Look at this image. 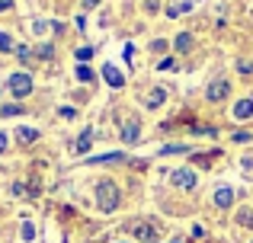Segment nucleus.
I'll return each mask as SVG.
<instances>
[{
	"mask_svg": "<svg viewBox=\"0 0 253 243\" xmlns=\"http://www.w3.org/2000/svg\"><path fill=\"white\" fill-rule=\"evenodd\" d=\"M0 150H6V135L0 131Z\"/></svg>",
	"mask_w": 253,
	"mask_h": 243,
	"instance_id": "obj_31",
	"label": "nucleus"
},
{
	"mask_svg": "<svg viewBox=\"0 0 253 243\" xmlns=\"http://www.w3.org/2000/svg\"><path fill=\"white\" fill-rule=\"evenodd\" d=\"M23 240H36V227H32L29 221L23 224Z\"/></svg>",
	"mask_w": 253,
	"mask_h": 243,
	"instance_id": "obj_21",
	"label": "nucleus"
},
{
	"mask_svg": "<svg viewBox=\"0 0 253 243\" xmlns=\"http://www.w3.org/2000/svg\"><path fill=\"white\" fill-rule=\"evenodd\" d=\"M93 58V48L90 45H84V48H77V64H86Z\"/></svg>",
	"mask_w": 253,
	"mask_h": 243,
	"instance_id": "obj_17",
	"label": "nucleus"
},
{
	"mask_svg": "<svg viewBox=\"0 0 253 243\" xmlns=\"http://www.w3.org/2000/svg\"><path fill=\"white\" fill-rule=\"evenodd\" d=\"M170 179H173V186H179V189H192L196 186V173H192V170H176Z\"/></svg>",
	"mask_w": 253,
	"mask_h": 243,
	"instance_id": "obj_5",
	"label": "nucleus"
},
{
	"mask_svg": "<svg viewBox=\"0 0 253 243\" xmlns=\"http://www.w3.org/2000/svg\"><path fill=\"white\" fill-rule=\"evenodd\" d=\"M234 119H253V100H241L234 106Z\"/></svg>",
	"mask_w": 253,
	"mask_h": 243,
	"instance_id": "obj_10",
	"label": "nucleus"
},
{
	"mask_svg": "<svg viewBox=\"0 0 253 243\" xmlns=\"http://www.w3.org/2000/svg\"><path fill=\"white\" fill-rule=\"evenodd\" d=\"M131 234H135L141 243H157V237H161L157 227L151 224V221H138V224H131Z\"/></svg>",
	"mask_w": 253,
	"mask_h": 243,
	"instance_id": "obj_3",
	"label": "nucleus"
},
{
	"mask_svg": "<svg viewBox=\"0 0 253 243\" xmlns=\"http://www.w3.org/2000/svg\"><path fill=\"white\" fill-rule=\"evenodd\" d=\"M10 93L16 96V100L29 96V93H32V77L23 74V70H19V74H13V77H10Z\"/></svg>",
	"mask_w": 253,
	"mask_h": 243,
	"instance_id": "obj_2",
	"label": "nucleus"
},
{
	"mask_svg": "<svg viewBox=\"0 0 253 243\" xmlns=\"http://www.w3.org/2000/svg\"><path fill=\"white\" fill-rule=\"evenodd\" d=\"M96 202H99L103 211H116V208H119V189H116L112 179H103L96 186Z\"/></svg>",
	"mask_w": 253,
	"mask_h": 243,
	"instance_id": "obj_1",
	"label": "nucleus"
},
{
	"mask_svg": "<svg viewBox=\"0 0 253 243\" xmlns=\"http://www.w3.org/2000/svg\"><path fill=\"white\" fill-rule=\"evenodd\" d=\"M3 115H23V106H16V103H10V106H3Z\"/></svg>",
	"mask_w": 253,
	"mask_h": 243,
	"instance_id": "obj_22",
	"label": "nucleus"
},
{
	"mask_svg": "<svg viewBox=\"0 0 253 243\" xmlns=\"http://www.w3.org/2000/svg\"><path fill=\"white\" fill-rule=\"evenodd\" d=\"M228 93H231V83H228V80H215V83H211L209 90H205V96H209V103H221V100H224Z\"/></svg>",
	"mask_w": 253,
	"mask_h": 243,
	"instance_id": "obj_4",
	"label": "nucleus"
},
{
	"mask_svg": "<svg viewBox=\"0 0 253 243\" xmlns=\"http://www.w3.org/2000/svg\"><path fill=\"white\" fill-rule=\"evenodd\" d=\"M192 45H196V38H192L189 32H179V35L173 38V48H176L179 55H186V51H192Z\"/></svg>",
	"mask_w": 253,
	"mask_h": 243,
	"instance_id": "obj_8",
	"label": "nucleus"
},
{
	"mask_svg": "<svg viewBox=\"0 0 253 243\" xmlns=\"http://www.w3.org/2000/svg\"><path fill=\"white\" fill-rule=\"evenodd\" d=\"M10 3H13V0H0V13H3V10H10Z\"/></svg>",
	"mask_w": 253,
	"mask_h": 243,
	"instance_id": "obj_30",
	"label": "nucleus"
},
{
	"mask_svg": "<svg viewBox=\"0 0 253 243\" xmlns=\"http://www.w3.org/2000/svg\"><path fill=\"white\" fill-rule=\"evenodd\" d=\"M103 77H106V83H109L112 90H119V87H122V83H125V77L119 74V70L112 68V64H106V68H103Z\"/></svg>",
	"mask_w": 253,
	"mask_h": 243,
	"instance_id": "obj_9",
	"label": "nucleus"
},
{
	"mask_svg": "<svg viewBox=\"0 0 253 243\" xmlns=\"http://www.w3.org/2000/svg\"><path fill=\"white\" fill-rule=\"evenodd\" d=\"M90 144H93V131H86V135L77 138V154H86V150H90Z\"/></svg>",
	"mask_w": 253,
	"mask_h": 243,
	"instance_id": "obj_12",
	"label": "nucleus"
},
{
	"mask_svg": "<svg viewBox=\"0 0 253 243\" xmlns=\"http://www.w3.org/2000/svg\"><path fill=\"white\" fill-rule=\"evenodd\" d=\"M84 6H86V10H93V6H99V0H84Z\"/></svg>",
	"mask_w": 253,
	"mask_h": 243,
	"instance_id": "obj_29",
	"label": "nucleus"
},
{
	"mask_svg": "<svg viewBox=\"0 0 253 243\" xmlns=\"http://www.w3.org/2000/svg\"><path fill=\"white\" fill-rule=\"evenodd\" d=\"M16 58H19V61H29V48H26V45H19V48H16Z\"/></svg>",
	"mask_w": 253,
	"mask_h": 243,
	"instance_id": "obj_24",
	"label": "nucleus"
},
{
	"mask_svg": "<svg viewBox=\"0 0 253 243\" xmlns=\"http://www.w3.org/2000/svg\"><path fill=\"white\" fill-rule=\"evenodd\" d=\"M39 58H45V61H51V58H55V48H51V45H42V48H39Z\"/></svg>",
	"mask_w": 253,
	"mask_h": 243,
	"instance_id": "obj_19",
	"label": "nucleus"
},
{
	"mask_svg": "<svg viewBox=\"0 0 253 243\" xmlns=\"http://www.w3.org/2000/svg\"><path fill=\"white\" fill-rule=\"evenodd\" d=\"M170 243H183V240H179V237H176V240H170Z\"/></svg>",
	"mask_w": 253,
	"mask_h": 243,
	"instance_id": "obj_32",
	"label": "nucleus"
},
{
	"mask_svg": "<svg viewBox=\"0 0 253 243\" xmlns=\"http://www.w3.org/2000/svg\"><path fill=\"white\" fill-rule=\"evenodd\" d=\"M215 205L218 208H231V205H234V189H231V186H221L215 192Z\"/></svg>",
	"mask_w": 253,
	"mask_h": 243,
	"instance_id": "obj_7",
	"label": "nucleus"
},
{
	"mask_svg": "<svg viewBox=\"0 0 253 243\" xmlns=\"http://www.w3.org/2000/svg\"><path fill=\"white\" fill-rule=\"evenodd\" d=\"M77 80H84V83H90V80H93V70L86 68V64H77Z\"/></svg>",
	"mask_w": 253,
	"mask_h": 243,
	"instance_id": "obj_16",
	"label": "nucleus"
},
{
	"mask_svg": "<svg viewBox=\"0 0 253 243\" xmlns=\"http://www.w3.org/2000/svg\"><path fill=\"white\" fill-rule=\"evenodd\" d=\"M19 141H23V144L39 141V131H36V128H19Z\"/></svg>",
	"mask_w": 253,
	"mask_h": 243,
	"instance_id": "obj_14",
	"label": "nucleus"
},
{
	"mask_svg": "<svg viewBox=\"0 0 253 243\" xmlns=\"http://www.w3.org/2000/svg\"><path fill=\"white\" fill-rule=\"evenodd\" d=\"M183 150H189L186 144H167V147H161V154H183Z\"/></svg>",
	"mask_w": 253,
	"mask_h": 243,
	"instance_id": "obj_18",
	"label": "nucleus"
},
{
	"mask_svg": "<svg viewBox=\"0 0 253 243\" xmlns=\"http://www.w3.org/2000/svg\"><path fill=\"white\" fill-rule=\"evenodd\" d=\"M10 48H13V38L6 32H0V51H10Z\"/></svg>",
	"mask_w": 253,
	"mask_h": 243,
	"instance_id": "obj_20",
	"label": "nucleus"
},
{
	"mask_svg": "<svg viewBox=\"0 0 253 243\" xmlns=\"http://www.w3.org/2000/svg\"><path fill=\"white\" fill-rule=\"evenodd\" d=\"M138 138H141V125H138L135 119L125 122V125H122V141H125V144H135Z\"/></svg>",
	"mask_w": 253,
	"mask_h": 243,
	"instance_id": "obj_6",
	"label": "nucleus"
},
{
	"mask_svg": "<svg viewBox=\"0 0 253 243\" xmlns=\"http://www.w3.org/2000/svg\"><path fill=\"white\" fill-rule=\"evenodd\" d=\"M157 6H161V3H157V0H144V10H148V13H154Z\"/></svg>",
	"mask_w": 253,
	"mask_h": 243,
	"instance_id": "obj_26",
	"label": "nucleus"
},
{
	"mask_svg": "<svg viewBox=\"0 0 253 243\" xmlns=\"http://www.w3.org/2000/svg\"><path fill=\"white\" fill-rule=\"evenodd\" d=\"M234 141H241V144H244V141H250V131H237Z\"/></svg>",
	"mask_w": 253,
	"mask_h": 243,
	"instance_id": "obj_27",
	"label": "nucleus"
},
{
	"mask_svg": "<svg viewBox=\"0 0 253 243\" xmlns=\"http://www.w3.org/2000/svg\"><path fill=\"white\" fill-rule=\"evenodd\" d=\"M157 68H161V70H170V68H173V58H164V61L157 64Z\"/></svg>",
	"mask_w": 253,
	"mask_h": 243,
	"instance_id": "obj_28",
	"label": "nucleus"
},
{
	"mask_svg": "<svg viewBox=\"0 0 253 243\" xmlns=\"http://www.w3.org/2000/svg\"><path fill=\"white\" fill-rule=\"evenodd\" d=\"M164 100H167V90H161V87H157V90H151V96H148V106H151V109H157Z\"/></svg>",
	"mask_w": 253,
	"mask_h": 243,
	"instance_id": "obj_11",
	"label": "nucleus"
},
{
	"mask_svg": "<svg viewBox=\"0 0 253 243\" xmlns=\"http://www.w3.org/2000/svg\"><path fill=\"white\" fill-rule=\"evenodd\" d=\"M237 70L241 74H253V61H237Z\"/></svg>",
	"mask_w": 253,
	"mask_h": 243,
	"instance_id": "obj_23",
	"label": "nucleus"
},
{
	"mask_svg": "<svg viewBox=\"0 0 253 243\" xmlns=\"http://www.w3.org/2000/svg\"><path fill=\"white\" fill-rule=\"evenodd\" d=\"M131 58H135V45L128 42V45H125V61H131Z\"/></svg>",
	"mask_w": 253,
	"mask_h": 243,
	"instance_id": "obj_25",
	"label": "nucleus"
},
{
	"mask_svg": "<svg viewBox=\"0 0 253 243\" xmlns=\"http://www.w3.org/2000/svg\"><path fill=\"white\" fill-rule=\"evenodd\" d=\"M192 10V3H173V6H167V16H183V13H189Z\"/></svg>",
	"mask_w": 253,
	"mask_h": 243,
	"instance_id": "obj_13",
	"label": "nucleus"
},
{
	"mask_svg": "<svg viewBox=\"0 0 253 243\" xmlns=\"http://www.w3.org/2000/svg\"><path fill=\"white\" fill-rule=\"evenodd\" d=\"M237 221H241L244 227H253V208H241V211H237Z\"/></svg>",
	"mask_w": 253,
	"mask_h": 243,
	"instance_id": "obj_15",
	"label": "nucleus"
}]
</instances>
